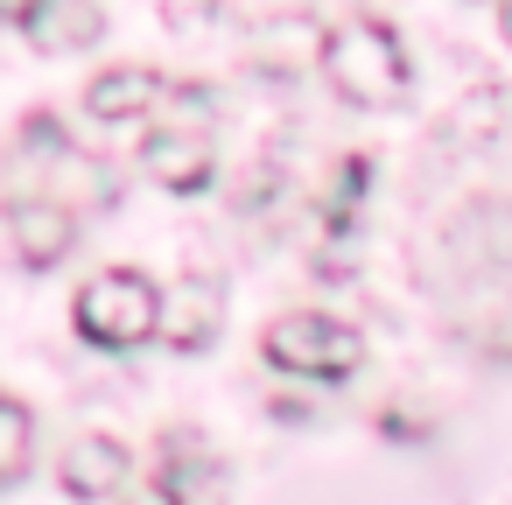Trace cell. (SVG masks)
Masks as SVG:
<instances>
[{
  "label": "cell",
  "instance_id": "1",
  "mask_svg": "<svg viewBox=\"0 0 512 505\" xmlns=\"http://www.w3.org/2000/svg\"><path fill=\"white\" fill-rule=\"evenodd\" d=\"M8 197H50L64 211H92L113 197V176L106 162H85L71 148V134L50 120V113H29L22 134H15V176H8Z\"/></svg>",
  "mask_w": 512,
  "mask_h": 505
},
{
  "label": "cell",
  "instance_id": "2",
  "mask_svg": "<svg viewBox=\"0 0 512 505\" xmlns=\"http://www.w3.org/2000/svg\"><path fill=\"white\" fill-rule=\"evenodd\" d=\"M71 323L99 351H134V344L162 337V288L148 274H134V267H106V274H92L78 288Z\"/></svg>",
  "mask_w": 512,
  "mask_h": 505
},
{
  "label": "cell",
  "instance_id": "3",
  "mask_svg": "<svg viewBox=\"0 0 512 505\" xmlns=\"http://www.w3.org/2000/svg\"><path fill=\"white\" fill-rule=\"evenodd\" d=\"M323 71H330V85H337L351 106H372V113H379V106H400V92H407V50H400V36H393L386 22H372V15L330 29Z\"/></svg>",
  "mask_w": 512,
  "mask_h": 505
},
{
  "label": "cell",
  "instance_id": "4",
  "mask_svg": "<svg viewBox=\"0 0 512 505\" xmlns=\"http://www.w3.org/2000/svg\"><path fill=\"white\" fill-rule=\"evenodd\" d=\"M260 351H267V365H281V372H295V379H351V372L365 365V337H358L351 323L323 316V309H288V316H274L267 337H260Z\"/></svg>",
  "mask_w": 512,
  "mask_h": 505
},
{
  "label": "cell",
  "instance_id": "5",
  "mask_svg": "<svg viewBox=\"0 0 512 505\" xmlns=\"http://www.w3.org/2000/svg\"><path fill=\"white\" fill-rule=\"evenodd\" d=\"M8 232H15L22 267H57L78 246V211H64L50 197H8Z\"/></svg>",
  "mask_w": 512,
  "mask_h": 505
},
{
  "label": "cell",
  "instance_id": "6",
  "mask_svg": "<svg viewBox=\"0 0 512 505\" xmlns=\"http://www.w3.org/2000/svg\"><path fill=\"white\" fill-rule=\"evenodd\" d=\"M141 169L162 190H204L211 183V141H204V127H155L141 141Z\"/></svg>",
  "mask_w": 512,
  "mask_h": 505
},
{
  "label": "cell",
  "instance_id": "7",
  "mask_svg": "<svg viewBox=\"0 0 512 505\" xmlns=\"http://www.w3.org/2000/svg\"><path fill=\"white\" fill-rule=\"evenodd\" d=\"M169 99V85L155 78V71H141V64H120V71H99L92 85H85V106H92V120H106V127H127V120H141V113H155Z\"/></svg>",
  "mask_w": 512,
  "mask_h": 505
},
{
  "label": "cell",
  "instance_id": "8",
  "mask_svg": "<svg viewBox=\"0 0 512 505\" xmlns=\"http://www.w3.org/2000/svg\"><path fill=\"white\" fill-rule=\"evenodd\" d=\"M127 463H134V456H127L120 435H78V442L64 449V470H57V477H64L71 498H113V491L127 484Z\"/></svg>",
  "mask_w": 512,
  "mask_h": 505
},
{
  "label": "cell",
  "instance_id": "9",
  "mask_svg": "<svg viewBox=\"0 0 512 505\" xmlns=\"http://www.w3.org/2000/svg\"><path fill=\"white\" fill-rule=\"evenodd\" d=\"M22 29H29V43L43 57H71V50L99 43V0H43Z\"/></svg>",
  "mask_w": 512,
  "mask_h": 505
},
{
  "label": "cell",
  "instance_id": "10",
  "mask_svg": "<svg viewBox=\"0 0 512 505\" xmlns=\"http://www.w3.org/2000/svg\"><path fill=\"white\" fill-rule=\"evenodd\" d=\"M211 330H218V288H211V281H183V288L162 295V337H169L176 351L211 344Z\"/></svg>",
  "mask_w": 512,
  "mask_h": 505
},
{
  "label": "cell",
  "instance_id": "11",
  "mask_svg": "<svg viewBox=\"0 0 512 505\" xmlns=\"http://www.w3.org/2000/svg\"><path fill=\"white\" fill-rule=\"evenodd\" d=\"M29 463H36V414L0 393V484L29 477Z\"/></svg>",
  "mask_w": 512,
  "mask_h": 505
},
{
  "label": "cell",
  "instance_id": "12",
  "mask_svg": "<svg viewBox=\"0 0 512 505\" xmlns=\"http://www.w3.org/2000/svg\"><path fill=\"white\" fill-rule=\"evenodd\" d=\"M365 183H372V162H365V155H351V162H337V190H330V204H323V218H330V232H344V218L358 211V197H365Z\"/></svg>",
  "mask_w": 512,
  "mask_h": 505
},
{
  "label": "cell",
  "instance_id": "13",
  "mask_svg": "<svg viewBox=\"0 0 512 505\" xmlns=\"http://www.w3.org/2000/svg\"><path fill=\"white\" fill-rule=\"evenodd\" d=\"M127 505H183V498H176V491H169V484H148V491H134V498H127Z\"/></svg>",
  "mask_w": 512,
  "mask_h": 505
},
{
  "label": "cell",
  "instance_id": "14",
  "mask_svg": "<svg viewBox=\"0 0 512 505\" xmlns=\"http://www.w3.org/2000/svg\"><path fill=\"white\" fill-rule=\"evenodd\" d=\"M43 8V0H0V22H29Z\"/></svg>",
  "mask_w": 512,
  "mask_h": 505
},
{
  "label": "cell",
  "instance_id": "15",
  "mask_svg": "<svg viewBox=\"0 0 512 505\" xmlns=\"http://www.w3.org/2000/svg\"><path fill=\"white\" fill-rule=\"evenodd\" d=\"M505 43H512V0H505Z\"/></svg>",
  "mask_w": 512,
  "mask_h": 505
}]
</instances>
